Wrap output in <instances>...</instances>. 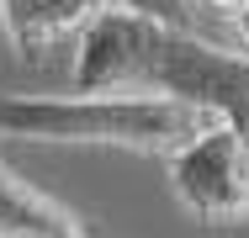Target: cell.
I'll return each mask as SVG.
<instances>
[{"label": "cell", "instance_id": "4", "mask_svg": "<svg viewBox=\"0 0 249 238\" xmlns=\"http://www.w3.org/2000/svg\"><path fill=\"white\" fill-rule=\"evenodd\" d=\"M101 5H111V0H0V16H5L11 43L27 58H43L53 43L80 32Z\"/></svg>", "mask_w": 249, "mask_h": 238}, {"label": "cell", "instance_id": "5", "mask_svg": "<svg viewBox=\"0 0 249 238\" xmlns=\"http://www.w3.org/2000/svg\"><path fill=\"white\" fill-rule=\"evenodd\" d=\"M0 238H85V228L69 206L48 201L0 164Z\"/></svg>", "mask_w": 249, "mask_h": 238}, {"label": "cell", "instance_id": "1", "mask_svg": "<svg viewBox=\"0 0 249 238\" xmlns=\"http://www.w3.org/2000/svg\"><path fill=\"white\" fill-rule=\"evenodd\" d=\"M74 90H159L217 111L249 138V53H228L223 43L175 32L127 5H101L80 27Z\"/></svg>", "mask_w": 249, "mask_h": 238}, {"label": "cell", "instance_id": "2", "mask_svg": "<svg viewBox=\"0 0 249 238\" xmlns=\"http://www.w3.org/2000/svg\"><path fill=\"white\" fill-rule=\"evenodd\" d=\"M223 117L207 106H186L170 95H0V138L27 143H111L133 153H170L201 138Z\"/></svg>", "mask_w": 249, "mask_h": 238}, {"label": "cell", "instance_id": "3", "mask_svg": "<svg viewBox=\"0 0 249 238\" xmlns=\"http://www.w3.org/2000/svg\"><path fill=\"white\" fill-rule=\"evenodd\" d=\"M170 164V186L186 201V212H196L201 222L223 228V222H244L249 217V175H244V138L217 122L201 138L180 143L164 153Z\"/></svg>", "mask_w": 249, "mask_h": 238}, {"label": "cell", "instance_id": "6", "mask_svg": "<svg viewBox=\"0 0 249 238\" xmlns=\"http://www.w3.org/2000/svg\"><path fill=\"white\" fill-rule=\"evenodd\" d=\"M228 27H233V43H239V48H249V0L233 11V16H228Z\"/></svg>", "mask_w": 249, "mask_h": 238}, {"label": "cell", "instance_id": "7", "mask_svg": "<svg viewBox=\"0 0 249 238\" xmlns=\"http://www.w3.org/2000/svg\"><path fill=\"white\" fill-rule=\"evenodd\" d=\"M196 5L207 11V16H223V21H228V16H233V11L244 5V0H196Z\"/></svg>", "mask_w": 249, "mask_h": 238}]
</instances>
